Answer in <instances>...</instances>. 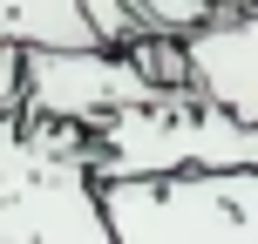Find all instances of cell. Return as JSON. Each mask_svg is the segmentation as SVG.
Masks as SVG:
<instances>
[{"instance_id":"1","label":"cell","mask_w":258,"mask_h":244,"mask_svg":"<svg viewBox=\"0 0 258 244\" xmlns=\"http://www.w3.org/2000/svg\"><path fill=\"white\" fill-rule=\"evenodd\" d=\"M7 237H41V244L109 237L82 122L0 109V244Z\"/></svg>"},{"instance_id":"2","label":"cell","mask_w":258,"mask_h":244,"mask_svg":"<svg viewBox=\"0 0 258 244\" xmlns=\"http://www.w3.org/2000/svg\"><path fill=\"white\" fill-rule=\"evenodd\" d=\"M89 170L95 183L170 170H258V122L204 102L197 89H163L156 102H129L89 122Z\"/></svg>"},{"instance_id":"3","label":"cell","mask_w":258,"mask_h":244,"mask_svg":"<svg viewBox=\"0 0 258 244\" xmlns=\"http://www.w3.org/2000/svg\"><path fill=\"white\" fill-rule=\"evenodd\" d=\"M102 217L122 244L170 237H258V170H170V177H109Z\"/></svg>"},{"instance_id":"4","label":"cell","mask_w":258,"mask_h":244,"mask_svg":"<svg viewBox=\"0 0 258 244\" xmlns=\"http://www.w3.org/2000/svg\"><path fill=\"white\" fill-rule=\"evenodd\" d=\"M163 82H150L129 48H21V109L54 122H102L109 109L156 102Z\"/></svg>"},{"instance_id":"5","label":"cell","mask_w":258,"mask_h":244,"mask_svg":"<svg viewBox=\"0 0 258 244\" xmlns=\"http://www.w3.org/2000/svg\"><path fill=\"white\" fill-rule=\"evenodd\" d=\"M183 68H190V89L204 102L258 122V7H238V14L190 27L183 34Z\"/></svg>"},{"instance_id":"6","label":"cell","mask_w":258,"mask_h":244,"mask_svg":"<svg viewBox=\"0 0 258 244\" xmlns=\"http://www.w3.org/2000/svg\"><path fill=\"white\" fill-rule=\"evenodd\" d=\"M89 0H0V48H95Z\"/></svg>"},{"instance_id":"7","label":"cell","mask_w":258,"mask_h":244,"mask_svg":"<svg viewBox=\"0 0 258 244\" xmlns=\"http://www.w3.org/2000/svg\"><path fill=\"white\" fill-rule=\"evenodd\" d=\"M204 7V21H218V14H238V7H258V0H197Z\"/></svg>"}]
</instances>
